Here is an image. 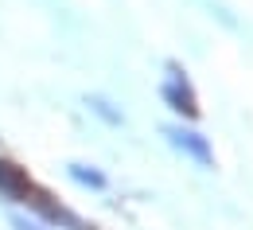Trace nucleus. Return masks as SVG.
<instances>
[{"label":"nucleus","mask_w":253,"mask_h":230,"mask_svg":"<svg viewBox=\"0 0 253 230\" xmlns=\"http://www.w3.org/2000/svg\"><path fill=\"white\" fill-rule=\"evenodd\" d=\"M164 137H168V144H171L175 152H183V156H187V160H195L199 168H211V164H214L211 140H207L203 133L187 129V125H164Z\"/></svg>","instance_id":"obj_1"},{"label":"nucleus","mask_w":253,"mask_h":230,"mask_svg":"<svg viewBox=\"0 0 253 230\" xmlns=\"http://www.w3.org/2000/svg\"><path fill=\"white\" fill-rule=\"evenodd\" d=\"M160 98L168 101L175 113H183V117H199V98H195V90H191L187 74L175 63H168V78H164V86H160Z\"/></svg>","instance_id":"obj_2"},{"label":"nucleus","mask_w":253,"mask_h":230,"mask_svg":"<svg viewBox=\"0 0 253 230\" xmlns=\"http://www.w3.org/2000/svg\"><path fill=\"white\" fill-rule=\"evenodd\" d=\"M28 203H32L35 211L47 219V227H59V230H94L86 219H78L74 211H66V207H59V203H47V195H43V191H35V187L28 191Z\"/></svg>","instance_id":"obj_3"},{"label":"nucleus","mask_w":253,"mask_h":230,"mask_svg":"<svg viewBox=\"0 0 253 230\" xmlns=\"http://www.w3.org/2000/svg\"><path fill=\"white\" fill-rule=\"evenodd\" d=\"M32 191V180L24 168H16L12 160H0V195L4 199H28Z\"/></svg>","instance_id":"obj_4"},{"label":"nucleus","mask_w":253,"mask_h":230,"mask_svg":"<svg viewBox=\"0 0 253 230\" xmlns=\"http://www.w3.org/2000/svg\"><path fill=\"white\" fill-rule=\"evenodd\" d=\"M66 172H70V180H78L82 187H105V176H101L97 168H90V164H70Z\"/></svg>","instance_id":"obj_5"},{"label":"nucleus","mask_w":253,"mask_h":230,"mask_svg":"<svg viewBox=\"0 0 253 230\" xmlns=\"http://www.w3.org/2000/svg\"><path fill=\"white\" fill-rule=\"evenodd\" d=\"M86 105L94 109L97 117H105L109 125H121V113H117V109H109V101H105V98H86Z\"/></svg>","instance_id":"obj_6"},{"label":"nucleus","mask_w":253,"mask_h":230,"mask_svg":"<svg viewBox=\"0 0 253 230\" xmlns=\"http://www.w3.org/2000/svg\"><path fill=\"white\" fill-rule=\"evenodd\" d=\"M12 230H51L39 219H28V215H12Z\"/></svg>","instance_id":"obj_7"}]
</instances>
